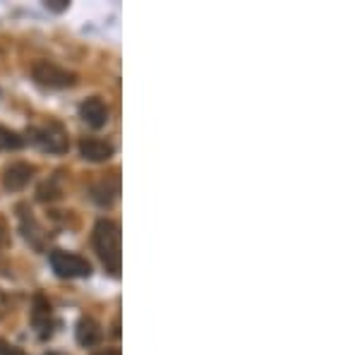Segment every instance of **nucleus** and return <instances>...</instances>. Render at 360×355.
Returning a JSON list of instances; mask_svg holds the SVG:
<instances>
[{"label": "nucleus", "instance_id": "obj_1", "mask_svg": "<svg viewBox=\"0 0 360 355\" xmlns=\"http://www.w3.org/2000/svg\"><path fill=\"white\" fill-rule=\"evenodd\" d=\"M94 247L96 254L101 259V264L106 266V271H111L113 276L120 273V226L111 219H98L94 226Z\"/></svg>", "mask_w": 360, "mask_h": 355}, {"label": "nucleus", "instance_id": "obj_14", "mask_svg": "<svg viewBox=\"0 0 360 355\" xmlns=\"http://www.w3.org/2000/svg\"><path fill=\"white\" fill-rule=\"evenodd\" d=\"M5 312H8V298H5V293L0 290V319L5 317Z\"/></svg>", "mask_w": 360, "mask_h": 355}, {"label": "nucleus", "instance_id": "obj_13", "mask_svg": "<svg viewBox=\"0 0 360 355\" xmlns=\"http://www.w3.org/2000/svg\"><path fill=\"white\" fill-rule=\"evenodd\" d=\"M46 8L56 10V13H60V10L68 8V0H49V3H46Z\"/></svg>", "mask_w": 360, "mask_h": 355}, {"label": "nucleus", "instance_id": "obj_3", "mask_svg": "<svg viewBox=\"0 0 360 355\" xmlns=\"http://www.w3.org/2000/svg\"><path fill=\"white\" fill-rule=\"evenodd\" d=\"M29 139H32L39 149L51 151V154H65L68 147H70L68 132L63 130L60 123H49L44 127H32V130H29Z\"/></svg>", "mask_w": 360, "mask_h": 355}, {"label": "nucleus", "instance_id": "obj_5", "mask_svg": "<svg viewBox=\"0 0 360 355\" xmlns=\"http://www.w3.org/2000/svg\"><path fill=\"white\" fill-rule=\"evenodd\" d=\"M32 324L34 329L39 331V336L46 339V336L53 334V307L46 295L37 293L34 295V302H32Z\"/></svg>", "mask_w": 360, "mask_h": 355}, {"label": "nucleus", "instance_id": "obj_10", "mask_svg": "<svg viewBox=\"0 0 360 355\" xmlns=\"http://www.w3.org/2000/svg\"><path fill=\"white\" fill-rule=\"evenodd\" d=\"M101 341V327L94 317H82L77 322V343L84 348H91Z\"/></svg>", "mask_w": 360, "mask_h": 355}, {"label": "nucleus", "instance_id": "obj_4", "mask_svg": "<svg viewBox=\"0 0 360 355\" xmlns=\"http://www.w3.org/2000/svg\"><path fill=\"white\" fill-rule=\"evenodd\" d=\"M51 266L60 278H86L91 276V264L84 257L65 250H53L51 252Z\"/></svg>", "mask_w": 360, "mask_h": 355}, {"label": "nucleus", "instance_id": "obj_16", "mask_svg": "<svg viewBox=\"0 0 360 355\" xmlns=\"http://www.w3.org/2000/svg\"><path fill=\"white\" fill-rule=\"evenodd\" d=\"M3 233H5V228H3V224H0V245H3Z\"/></svg>", "mask_w": 360, "mask_h": 355}, {"label": "nucleus", "instance_id": "obj_9", "mask_svg": "<svg viewBox=\"0 0 360 355\" xmlns=\"http://www.w3.org/2000/svg\"><path fill=\"white\" fill-rule=\"evenodd\" d=\"M118 192H120V183H118V176L113 173L111 178H101V180H98L94 188H91V197H94L96 205L108 207V205H113V202H115Z\"/></svg>", "mask_w": 360, "mask_h": 355}, {"label": "nucleus", "instance_id": "obj_6", "mask_svg": "<svg viewBox=\"0 0 360 355\" xmlns=\"http://www.w3.org/2000/svg\"><path fill=\"white\" fill-rule=\"evenodd\" d=\"M34 173H37V168H34L32 164H25V161L10 164L8 168H5V173H3L5 190H10V192L25 190L27 185H29V180L34 178Z\"/></svg>", "mask_w": 360, "mask_h": 355}, {"label": "nucleus", "instance_id": "obj_11", "mask_svg": "<svg viewBox=\"0 0 360 355\" xmlns=\"http://www.w3.org/2000/svg\"><path fill=\"white\" fill-rule=\"evenodd\" d=\"M20 147H25V139L17 135L15 130L0 127V149H20Z\"/></svg>", "mask_w": 360, "mask_h": 355}, {"label": "nucleus", "instance_id": "obj_8", "mask_svg": "<svg viewBox=\"0 0 360 355\" xmlns=\"http://www.w3.org/2000/svg\"><path fill=\"white\" fill-rule=\"evenodd\" d=\"M79 154H82V159L86 161L101 164V161H108L113 156V144L98 137H86L79 142Z\"/></svg>", "mask_w": 360, "mask_h": 355}, {"label": "nucleus", "instance_id": "obj_12", "mask_svg": "<svg viewBox=\"0 0 360 355\" xmlns=\"http://www.w3.org/2000/svg\"><path fill=\"white\" fill-rule=\"evenodd\" d=\"M0 355H27V353L22 351V348L13 346V343H8V341L0 339Z\"/></svg>", "mask_w": 360, "mask_h": 355}, {"label": "nucleus", "instance_id": "obj_7", "mask_svg": "<svg viewBox=\"0 0 360 355\" xmlns=\"http://www.w3.org/2000/svg\"><path fill=\"white\" fill-rule=\"evenodd\" d=\"M79 118L89 127L98 130V127H103L108 123V106L98 96H91L79 103Z\"/></svg>", "mask_w": 360, "mask_h": 355}, {"label": "nucleus", "instance_id": "obj_2", "mask_svg": "<svg viewBox=\"0 0 360 355\" xmlns=\"http://www.w3.org/2000/svg\"><path fill=\"white\" fill-rule=\"evenodd\" d=\"M32 77L37 84L49 86V89H68V86L77 84V75L70 70L56 65L51 60H37L32 67Z\"/></svg>", "mask_w": 360, "mask_h": 355}, {"label": "nucleus", "instance_id": "obj_15", "mask_svg": "<svg viewBox=\"0 0 360 355\" xmlns=\"http://www.w3.org/2000/svg\"><path fill=\"white\" fill-rule=\"evenodd\" d=\"M94 355H120V351H115V348H106V351H98Z\"/></svg>", "mask_w": 360, "mask_h": 355}, {"label": "nucleus", "instance_id": "obj_17", "mask_svg": "<svg viewBox=\"0 0 360 355\" xmlns=\"http://www.w3.org/2000/svg\"><path fill=\"white\" fill-rule=\"evenodd\" d=\"M46 355H60V353H46Z\"/></svg>", "mask_w": 360, "mask_h": 355}]
</instances>
